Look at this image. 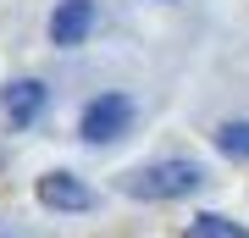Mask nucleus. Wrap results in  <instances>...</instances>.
<instances>
[{
    "label": "nucleus",
    "instance_id": "7",
    "mask_svg": "<svg viewBox=\"0 0 249 238\" xmlns=\"http://www.w3.org/2000/svg\"><path fill=\"white\" fill-rule=\"evenodd\" d=\"M216 144H222L227 155H249V122H227V128H222V139H216Z\"/></svg>",
    "mask_w": 249,
    "mask_h": 238
},
{
    "label": "nucleus",
    "instance_id": "6",
    "mask_svg": "<svg viewBox=\"0 0 249 238\" xmlns=\"http://www.w3.org/2000/svg\"><path fill=\"white\" fill-rule=\"evenodd\" d=\"M194 238H249V233L232 227V221H222V216H199L194 221Z\"/></svg>",
    "mask_w": 249,
    "mask_h": 238
},
{
    "label": "nucleus",
    "instance_id": "1",
    "mask_svg": "<svg viewBox=\"0 0 249 238\" xmlns=\"http://www.w3.org/2000/svg\"><path fill=\"white\" fill-rule=\"evenodd\" d=\"M194 188H199V166H188V161H155L127 177V194L139 200H183Z\"/></svg>",
    "mask_w": 249,
    "mask_h": 238
},
{
    "label": "nucleus",
    "instance_id": "4",
    "mask_svg": "<svg viewBox=\"0 0 249 238\" xmlns=\"http://www.w3.org/2000/svg\"><path fill=\"white\" fill-rule=\"evenodd\" d=\"M94 28V0H61L50 17V39L55 44H83Z\"/></svg>",
    "mask_w": 249,
    "mask_h": 238
},
{
    "label": "nucleus",
    "instance_id": "3",
    "mask_svg": "<svg viewBox=\"0 0 249 238\" xmlns=\"http://www.w3.org/2000/svg\"><path fill=\"white\" fill-rule=\"evenodd\" d=\"M39 205H50V211H89L94 194L72 172H50V177H39Z\"/></svg>",
    "mask_w": 249,
    "mask_h": 238
},
{
    "label": "nucleus",
    "instance_id": "5",
    "mask_svg": "<svg viewBox=\"0 0 249 238\" xmlns=\"http://www.w3.org/2000/svg\"><path fill=\"white\" fill-rule=\"evenodd\" d=\"M39 106H45V83L22 78V83L6 89V116H11V128H28V122L39 116Z\"/></svg>",
    "mask_w": 249,
    "mask_h": 238
},
{
    "label": "nucleus",
    "instance_id": "2",
    "mask_svg": "<svg viewBox=\"0 0 249 238\" xmlns=\"http://www.w3.org/2000/svg\"><path fill=\"white\" fill-rule=\"evenodd\" d=\"M127 122H133V106H127L122 94H100L94 106L83 111V139L106 144V139H116V133H127Z\"/></svg>",
    "mask_w": 249,
    "mask_h": 238
}]
</instances>
